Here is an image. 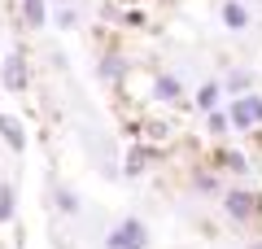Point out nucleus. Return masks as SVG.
Here are the masks:
<instances>
[{"mask_svg": "<svg viewBox=\"0 0 262 249\" xmlns=\"http://www.w3.org/2000/svg\"><path fill=\"white\" fill-rule=\"evenodd\" d=\"M227 22H232V27H241V22H245V13L236 9V5H227Z\"/></svg>", "mask_w": 262, "mask_h": 249, "instance_id": "2", "label": "nucleus"}, {"mask_svg": "<svg viewBox=\"0 0 262 249\" xmlns=\"http://www.w3.org/2000/svg\"><path fill=\"white\" fill-rule=\"evenodd\" d=\"M0 131H5V140H9L13 149H22V131H18V122H13V118H5V114H0Z\"/></svg>", "mask_w": 262, "mask_h": 249, "instance_id": "1", "label": "nucleus"}]
</instances>
